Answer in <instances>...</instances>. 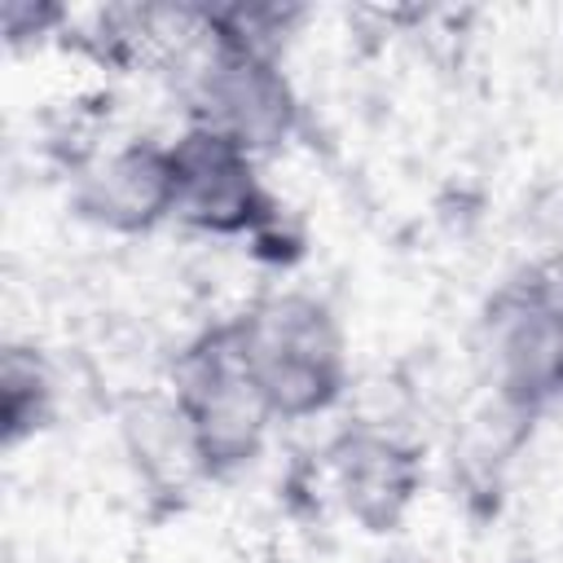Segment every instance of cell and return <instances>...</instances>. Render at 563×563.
<instances>
[{"label":"cell","mask_w":563,"mask_h":563,"mask_svg":"<svg viewBox=\"0 0 563 563\" xmlns=\"http://www.w3.org/2000/svg\"><path fill=\"white\" fill-rule=\"evenodd\" d=\"M233 334L273 418H312L339 400L347 383V343L321 299L303 290L264 295L233 317Z\"/></svg>","instance_id":"1"},{"label":"cell","mask_w":563,"mask_h":563,"mask_svg":"<svg viewBox=\"0 0 563 563\" xmlns=\"http://www.w3.org/2000/svg\"><path fill=\"white\" fill-rule=\"evenodd\" d=\"M172 383H176L172 405L185 422V435H189L202 471L229 475V471L255 462V453L268 435V422H277V418H273L255 374L246 369L233 321L198 334L180 352Z\"/></svg>","instance_id":"2"},{"label":"cell","mask_w":563,"mask_h":563,"mask_svg":"<svg viewBox=\"0 0 563 563\" xmlns=\"http://www.w3.org/2000/svg\"><path fill=\"white\" fill-rule=\"evenodd\" d=\"M202 26H207V53L189 88L194 128L224 136L255 158L286 145V136L299 123V101L277 66V53L224 35L220 26H211L207 13Z\"/></svg>","instance_id":"3"},{"label":"cell","mask_w":563,"mask_h":563,"mask_svg":"<svg viewBox=\"0 0 563 563\" xmlns=\"http://www.w3.org/2000/svg\"><path fill=\"white\" fill-rule=\"evenodd\" d=\"M488 383L515 409H541L563 391V286L541 273L506 282L479 321Z\"/></svg>","instance_id":"4"},{"label":"cell","mask_w":563,"mask_h":563,"mask_svg":"<svg viewBox=\"0 0 563 563\" xmlns=\"http://www.w3.org/2000/svg\"><path fill=\"white\" fill-rule=\"evenodd\" d=\"M172 220L202 233H260L273 220V198L260 185L255 154L194 128L172 141Z\"/></svg>","instance_id":"5"},{"label":"cell","mask_w":563,"mask_h":563,"mask_svg":"<svg viewBox=\"0 0 563 563\" xmlns=\"http://www.w3.org/2000/svg\"><path fill=\"white\" fill-rule=\"evenodd\" d=\"M330 479L343 510L369 532H383L409 510L422 479V462L405 440L374 427H356L330 444Z\"/></svg>","instance_id":"6"},{"label":"cell","mask_w":563,"mask_h":563,"mask_svg":"<svg viewBox=\"0 0 563 563\" xmlns=\"http://www.w3.org/2000/svg\"><path fill=\"white\" fill-rule=\"evenodd\" d=\"M75 207L119 233H141L172 220V145L128 141L101 154L79 176Z\"/></svg>","instance_id":"7"},{"label":"cell","mask_w":563,"mask_h":563,"mask_svg":"<svg viewBox=\"0 0 563 563\" xmlns=\"http://www.w3.org/2000/svg\"><path fill=\"white\" fill-rule=\"evenodd\" d=\"M4 435L18 440L22 431H35L48 413V374L35 356H26L22 347H9L4 356Z\"/></svg>","instance_id":"8"}]
</instances>
